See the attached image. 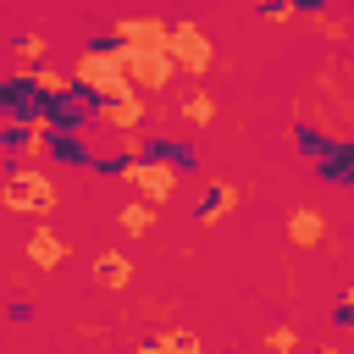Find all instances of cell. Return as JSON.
<instances>
[{"mask_svg": "<svg viewBox=\"0 0 354 354\" xmlns=\"http://www.w3.org/2000/svg\"><path fill=\"white\" fill-rule=\"evenodd\" d=\"M11 50H17V61H22L28 72H39V66H44V55H50V39H44V33H17V44H11Z\"/></svg>", "mask_w": 354, "mask_h": 354, "instance_id": "5bb4252c", "label": "cell"}, {"mask_svg": "<svg viewBox=\"0 0 354 354\" xmlns=\"http://www.w3.org/2000/svg\"><path fill=\"white\" fill-rule=\"evenodd\" d=\"M288 238H293L299 249H315V243L326 238V221H321V210H310V205H299V210L288 216Z\"/></svg>", "mask_w": 354, "mask_h": 354, "instance_id": "30bf717a", "label": "cell"}, {"mask_svg": "<svg viewBox=\"0 0 354 354\" xmlns=\"http://www.w3.org/2000/svg\"><path fill=\"white\" fill-rule=\"evenodd\" d=\"M133 354H160V348H155V343H138V348H133Z\"/></svg>", "mask_w": 354, "mask_h": 354, "instance_id": "7402d4cb", "label": "cell"}, {"mask_svg": "<svg viewBox=\"0 0 354 354\" xmlns=\"http://www.w3.org/2000/svg\"><path fill=\"white\" fill-rule=\"evenodd\" d=\"M72 83L83 100L94 105H111V100H133V77L122 66V44L105 39V44H88L77 61H72Z\"/></svg>", "mask_w": 354, "mask_h": 354, "instance_id": "6da1fadb", "label": "cell"}, {"mask_svg": "<svg viewBox=\"0 0 354 354\" xmlns=\"http://www.w3.org/2000/svg\"><path fill=\"white\" fill-rule=\"evenodd\" d=\"M94 277H100V288L122 293V288L133 282V260H127L122 249H100V254H94Z\"/></svg>", "mask_w": 354, "mask_h": 354, "instance_id": "9c48e42d", "label": "cell"}, {"mask_svg": "<svg viewBox=\"0 0 354 354\" xmlns=\"http://www.w3.org/2000/svg\"><path fill=\"white\" fill-rule=\"evenodd\" d=\"M321 177H326V183H354V144L337 149V155H326V160H321Z\"/></svg>", "mask_w": 354, "mask_h": 354, "instance_id": "2e32d148", "label": "cell"}, {"mask_svg": "<svg viewBox=\"0 0 354 354\" xmlns=\"http://www.w3.org/2000/svg\"><path fill=\"white\" fill-rule=\"evenodd\" d=\"M238 199H243V194H238L232 183H221V188H210V194H205V205H199V216H194V221H199V227H216L221 216H232V210H238Z\"/></svg>", "mask_w": 354, "mask_h": 354, "instance_id": "8fae6325", "label": "cell"}, {"mask_svg": "<svg viewBox=\"0 0 354 354\" xmlns=\"http://www.w3.org/2000/svg\"><path fill=\"white\" fill-rule=\"evenodd\" d=\"M166 55H171V66L177 72H210V61H216V50H210V39H205V28L199 22H188V17H177L171 22V39H166Z\"/></svg>", "mask_w": 354, "mask_h": 354, "instance_id": "277c9868", "label": "cell"}, {"mask_svg": "<svg viewBox=\"0 0 354 354\" xmlns=\"http://www.w3.org/2000/svg\"><path fill=\"white\" fill-rule=\"evenodd\" d=\"M315 354H343V348H315Z\"/></svg>", "mask_w": 354, "mask_h": 354, "instance_id": "603a6c76", "label": "cell"}, {"mask_svg": "<svg viewBox=\"0 0 354 354\" xmlns=\"http://www.w3.org/2000/svg\"><path fill=\"white\" fill-rule=\"evenodd\" d=\"M149 343H155L160 354H205V348H199V332H188V326H166V332H155Z\"/></svg>", "mask_w": 354, "mask_h": 354, "instance_id": "4fadbf2b", "label": "cell"}, {"mask_svg": "<svg viewBox=\"0 0 354 354\" xmlns=\"http://www.w3.org/2000/svg\"><path fill=\"white\" fill-rule=\"evenodd\" d=\"M343 310H348V321H354V288H348V293H343Z\"/></svg>", "mask_w": 354, "mask_h": 354, "instance_id": "44dd1931", "label": "cell"}, {"mask_svg": "<svg viewBox=\"0 0 354 354\" xmlns=\"http://www.w3.org/2000/svg\"><path fill=\"white\" fill-rule=\"evenodd\" d=\"M28 77H33V88H39V94H44L50 105H55V100H72V94H77V83H72V72H55V66H39V72H28Z\"/></svg>", "mask_w": 354, "mask_h": 354, "instance_id": "7c38bea8", "label": "cell"}, {"mask_svg": "<svg viewBox=\"0 0 354 354\" xmlns=\"http://www.w3.org/2000/svg\"><path fill=\"white\" fill-rule=\"evenodd\" d=\"M260 17H266V22H293L299 6H271V11H260Z\"/></svg>", "mask_w": 354, "mask_h": 354, "instance_id": "ffe728a7", "label": "cell"}, {"mask_svg": "<svg viewBox=\"0 0 354 354\" xmlns=\"http://www.w3.org/2000/svg\"><path fill=\"white\" fill-rule=\"evenodd\" d=\"M61 205L55 183L44 177V166H11V183H6V210H28L39 221H50V210Z\"/></svg>", "mask_w": 354, "mask_h": 354, "instance_id": "3957f363", "label": "cell"}, {"mask_svg": "<svg viewBox=\"0 0 354 354\" xmlns=\"http://www.w3.org/2000/svg\"><path fill=\"white\" fill-rule=\"evenodd\" d=\"M116 227H122L127 238H144V232L155 227V205H144V199H133V205H127V210L116 216Z\"/></svg>", "mask_w": 354, "mask_h": 354, "instance_id": "9a60e30c", "label": "cell"}, {"mask_svg": "<svg viewBox=\"0 0 354 354\" xmlns=\"http://www.w3.org/2000/svg\"><path fill=\"white\" fill-rule=\"evenodd\" d=\"M94 122H100V127H116V133H133V127L144 122V100L133 94V100H111V105H94Z\"/></svg>", "mask_w": 354, "mask_h": 354, "instance_id": "ba28073f", "label": "cell"}, {"mask_svg": "<svg viewBox=\"0 0 354 354\" xmlns=\"http://www.w3.org/2000/svg\"><path fill=\"white\" fill-rule=\"evenodd\" d=\"M310 28H321V33H332V39H343V22H337L332 11H310Z\"/></svg>", "mask_w": 354, "mask_h": 354, "instance_id": "d6986e66", "label": "cell"}, {"mask_svg": "<svg viewBox=\"0 0 354 354\" xmlns=\"http://www.w3.org/2000/svg\"><path fill=\"white\" fill-rule=\"evenodd\" d=\"M111 39L127 44V50H166L171 22H166V17H122V22L111 28Z\"/></svg>", "mask_w": 354, "mask_h": 354, "instance_id": "8992f818", "label": "cell"}, {"mask_svg": "<svg viewBox=\"0 0 354 354\" xmlns=\"http://www.w3.org/2000/svg\"><path fill=\"white\" fill-rule=\"evenodd\" d=\"M266 348H277V354H293V348H299V332L282 321V326H271V332H266Z\"/></svg>", "mask_w": 354, "mask_h": 354, "instance_id": "ac0fdd59", "label": "cell"}, {"mask_svg": "<svg viewBox=\"0 0 354 354\" xmlns=\"http://www.w3.org/2000/svg\"><path fill=\"white\" fill-rule=\"evenodd\" d=\"M183 116H188V122H210V116H216V100H210V94L199 88V94H188V105H183Z\"/></svg>", "mask_w": 354, "mask_h": 354, "instance_id": "e0dca14e", "label": "cell"}, {"mask_svg": "<svg viewBox=\"0 0 354 354\" xmlns=\"http://www.w3.org/2000/svg\"><path fill=\"white\" fill-rule=\"evenodd\" d=\"M177 166H194V155H188V149H171V144H155V149L127 171V183L138 188L144 205H160V199L177 194Z\"/></svg>", "mask_w": 354, "mask_h": 354, "instance_id": "7a4b0ae2", "label": "cell"}, {"mask_svg": "<svg viewBox=\"0 0 354 354\" xmlns=\"http://www.w3.org/2000/svg\"><path fill=\"white\" fill-rule=\"evenodd\" d=\"M122 66H127L133 88H166L171 72H177L166 50H127V44H122Z\"/></svg>", "mask_w": 354, "mask_h": 354, "instance_id": "5b68a950", "label": "cell"}, {"mask_svg": "<svg viewBox=\"0 0 354 354\" xmlns=\"http://www.w3.org/2000/svg\"><path fill=\"white\" fill-rule=\"evenodd\" d=\"M28 260H33L39 271H55V266L66 260V243H61V238L50 232V221H39V227L28 232Z\"/></svg>", "mask_w": 354, "mask_h": 354, "instance_id": "52a82bcc", "label": "cell"}]
</instances>
